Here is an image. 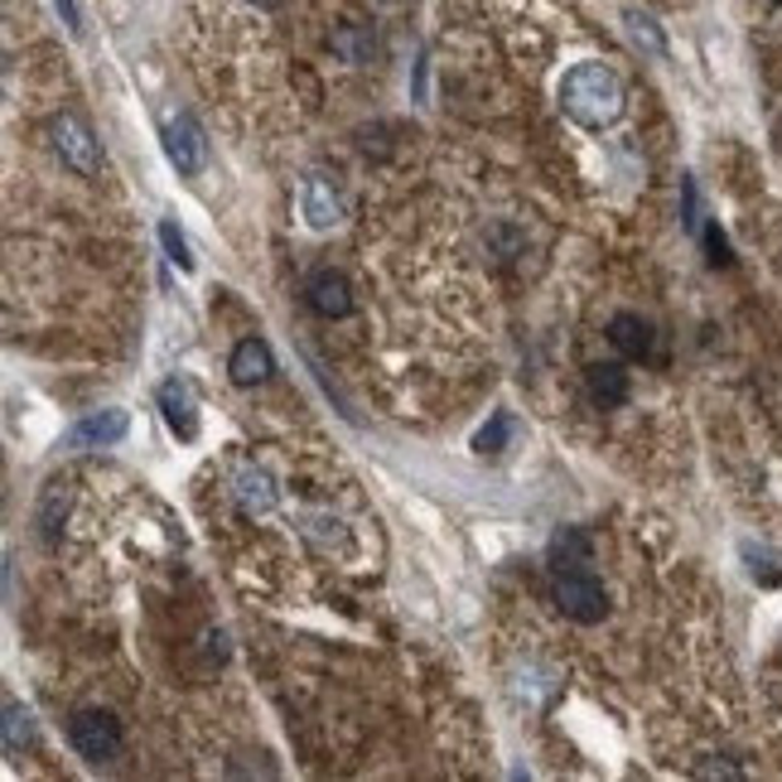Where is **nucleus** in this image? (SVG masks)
<instances>
[{
	"mask_svg": "<svg viewBox=\"0 0 782 782\" xmlns=\"http://www.w3.org/2000/svg\"><path fill=\"white\" fill-rule=\"evenodd\" d=\"M773 5H782V0H773Z\"/></svg>",
	"mask_w": 782,
	"mask_h": 782,
	"instance_id": "obj_23",
	"label": "nucleus"
},
{
	"mask_svg": "<svg viewBox=\"0 0 782 782\" xmlns=\"http://www.w3.org/2000/svg\"><path fill=\"white\" fill-rule=\"evenodd\" d=\"M590 560H594V546L580 527H566V532L551 536V566L556 570H584Z\"/></svg>",
	"mask_w": 782,
	"mask_h": 782,
	"instance_id": "obj_14",
	"label": "nucleus"
},
{
	"mask_svg": "<svg viewBox=\"0 0 782 782\" xmlns=\"http://www.w3.org/2000/svg\"><path fill=\"white\" fill-rule=\"evenodd\" d=\"M334 48L348 58V64H368L372 48H377V40H372L368 30H353V24H348V30H338V34H334Z\"/></svg>",
	"mask_w": 782,
	"mask_h": 782,
	"instance_id": "obj_18",
	"label": "nucleus"
},
{
	"mask_svg": "<svg viewBox=\"0 0 782 782\" xmlns=\"http://www.w3.org/2000/svg\"><path fill=\"white\" fill-rule=\"evenodd\" d=\"M300 208H304V223H310L314 232H328V227H338L344 223V203H338V193L328 179L320 175H310L304 179V189H300Z\"/></svg>",
	"mask_w": 782,
	"mask_h": 782,
	"instance_id": "obj_9",
	"label": "nucleus"
},
{
	"mask_svg": "<svg viewBox=\"0 0 782 782\" xmlns=\"http://www.w3.org/2000/svg\"><path fill=\"white\" fill-rule=\"evenodd\" d=\"M623 24H628V34L638 40L652 58H667V34H662V24H657L652 15H643V10H623Z\"/></svg>",
	"mask_w": 782,
	"mask_h": 782,
	"instance_id": "obj_16",
	"label": "nucleus"
},
{
	"mask_svg": "<svg viewBox=\"0 0 782 782\" xmlns=\"http://www.w3.org/2000/svg\"><path fill=\"white\" fill-rule=\"evenodd\" d=\"M271 372H276V358H271V348H266L261 338H242V344L232 348L227 377H232L237 387H261Z\"/></svg>",
	"mask_w": 782,
	"mask_h": 782,
	"instance_id": "obj_11",
	"label": "nucleus"
},
{
	"mask_svg": "<svg viewBox=\"0 0 782 782\" xmlns=\"http://www.w3.org/2000/svg\"><path fill=\"white\" fill-rule=\"evenodd\" d=\"M160 247L165 256L179 266V271H193V256H189V242H185V232H179L175 223H160Z\"/></svg>",
	"mask_w": 782,
	"mask_h": 782,
	"instance_id": "obj_19",
	"label": "nucleus"
},
{
	"mask_svg": "<svg viewBox=\"0 0 782 782\" xmlns=\"http://www.w3.org/2000/svg\"><path fill=\"white\" fill-rule=\"evenodd\" d=\"M556 608L576 623H599L608 614V594L590 570H560L556 580Z\"/></svg>",
	"mask_w": 782,
	"mask_h": 782,
	"instance_id": "obj_4",
	"label": "nucleus"
},
{
	"mask_svg": "<svg viewBox=\"0 0 782 782\" xmlns=\"http://www.w3.org/2000/svg\"><path fill=\"white\" fill-rule=\"evenodd\" d=\"M0 729H5V749L20 753L34 744V711L24 701H5V719H0Z\"/></svg>",
	"mask_w": 782,
	"mask_h": 782,
	"instance_id": "obj_15",
	"label": "nucleus"
},
{
	"mask_svg": "<svg viewBox=\"0 0 782 782\" xmlns=\"http://www.w3.org/2000/svg\"><path fill=\"white\" fill-rule=\"evenodd\" d=\"M232 493H237V503L247 517H266V512L276 507V479L266 469H256V463H242L237 479H232Z\"/></svg>",
	"mask_w": 782,
	"mask_h": 782,
	"instance_id": "obj_12",
	"label": "nucleus"
},
{
	"mask_svg": "<svg viewBox=\"0 0 782 782\" xmlns=\"http://www.w3.org/2000/svg\"><path fill=\"white\" fill-rule=\"evenodd\" d=\"M54 5H58V15H64L68 30H72V34H82V15H78V5H72V0H54Z\"/></svg>",
	"mask_w": 782,
	"mask_h": 782,
	"instance_id": "obj_21",
	"label": "nucleus"
},
{
	"mask_svg": "<svg viewBox=\"0 0 782 782\" xmlns=\"http://www.w3.org/2000/svg\"><path fill=\"white\" fill-rule=\"evenodd\" d=\"M48 141H54L58 160H64L72 175L92 179L97 169H102V141L92 136V126H88V121H82L78 112H64V116L48 121Z\"/></svg>",
	"mask_w": 782,
	"mask_h": 782,
	"instance_id": "obj_2",
	"label": "nucleus"
},
{
	"mask_svg": "<svg viewBox=\"0 0 782 782\" xmlns=\"http://www.w3.org/2000/svg\"><path fill=\"white\" fill-rule=\"evenodd\" d=\"M507 439H512V415H507V411H498L493 421H488L483 431L473 435V449H479V455H503Z\"/></svg>",
	"mask_w": 782,
	"mask_h": 782,
	"instance_id": "obj_17",
	"label": "nucleus"
},
{
	"mask_svg": "<svg viewBox=\"0 0 782 782\" xmlns=\"http://www.w3.org/2000/svg\"><path fill=\"white\" fill-rule=\"evenodd\" d=\"M608 344H614L623 358H633V362H643V358H652V348H657V334H652V324L643 320V314H614L608 320Z\"/></svg>",
	"mask_w": 782,
	"mask_h": 782,
	"instance_id": "obj_10",
	"label": "nucleus"
},
{
	"mask_svg": "<svg viewBox=\"0 0 782 782\" xmlns=\"http://www.w3.org/2000/svg\"><path fill=\"white\" fill-rule=\"evenodd\" d=\"M160 411H165V425L179 439L199 435V401H193V387L185 382V377H169V382H160Z\"/></svg>",
	"mask_w": 782,
	"mask_h": 782,
	"instance_id": "obj_8",
	"label": "nucleus"
},
{
	"mask_svg": "<svg viewBox=\"0 0 782 782\" xmlns=\"http://www.w3.org/2000/svg\"><path fill=\"white\" fill-rule=\"evenodd\" d=\"M165 155H169V165L179 169V175H203V165H208V136H203V126L193 121L189 112L185 116H175L165 126Z\"/></svg>",
	"mask_w": 782,
	"mask_h": 782,
	"instance_id": "obj_5",
	"label": "nucleus"
},
{
	"mask_svg": "<svg viewBox=\"0 0 782 782\" xmlns=\"http://www.w3.org/2000/svg\"><path fill=\"white\" fill-rule=\"evenodd\" d=\"M584 387H590L594 406H604V411L628 401V372H623L618 362H590V368H584Z\"/></svg>",
	"mask_w": 782,
	"mask_h": 782,
	"instance_id": "obj_13",
	"label": "nucleus"
},
{
	"mask_svg": "<svg viewBox=\"0 0 782 782\" xmlns=\"http://www.w3.org/2000/svg\"><path fill=\"white\" fill-rule=\"evenodd\" d=\"M68 739L88 763H112L121 753V744H126L121 719L112 711H78L68 719Z\"/></svg>",
	"mask_w": 782,
	"mask_h": 782,
	"instance_id": "obj_3",
	"label": "nucleus"
},
{
	"mask_svg": "<svg viewBox=\"0 0 782 782\" xmlns=\"http://www.w3.org/2000/svg\"><path fill=\"white\" fill-rule=\"evenodd\" d=\"M695 773H701V778H744L735 763H701Z\"/></svg>",
	"mask_w": 782,
	"mask_h": 782,
	"instance_id": "obj_22",
	"label": "nucleus"
},
{
	"mask_svg": "<svg viewBox=\"0 0 782 782\" xmlns=\"http://www.w3.org/2000/svg\"><path fill=\"white\" fill-rule=\"evenodd\" d=\"M701 242H705V256H711V266H729V261H735V256H729L725 232H719V223H701Z\"/></svg>",
	"mask_w": 782,
	"mask_h": 782,
	"instance_id": "obj_20",
	"label": "nucleus"
},
{
	"mask_svg": "<svg viewBox=\"0 0 782 782\" xmlns=\"http://www.w3.org/2000/svg\"><path fill=\"white\" fill-rule=\"evenodd\" d=\"M560 112L584 131H604L623 116V78L608 64H576L560 78Z\"/></svg>",
	"mask_w": 782,
	"mask_h": 782,
	"instance_id": "obj_1",
	"label": "nucleus"
},
{
	"mask_svg": "<svg viewBox=\"0 0 782 782\" xmlns=\"http://www.w3.org/2000/svg\"><path fill=\"white\" fill-rule=\"evenodd\" d=\"M126 431H131V415L126 411H92V415H82V421L64 435V445L68 449H102V445L126 439Z\"/></svg>",
	"mask_w": 782,
	"mask_h": 782,
	"instance_id": "obj_6",
	"label": "nucleus"
},
{
	"mask_svg": "<svg viewBox=\"0 0 782 782\" xmlns=\"http://www.w3.org/2000/svg\"><path fill=\"white\" fill-rule=\"evenodd\" d=\"M304 300H310V310L320 320H348L353 314V286L338 271H314L310 286H304Z\"/></svg>",
	"mask_w": 782,
	"mask_h": 782,
	"instance_id": "obj_7",
	"label": "nucleus"
}]
</instances>
